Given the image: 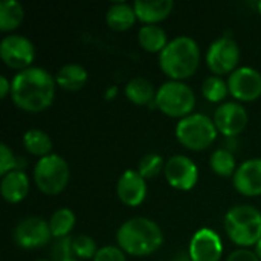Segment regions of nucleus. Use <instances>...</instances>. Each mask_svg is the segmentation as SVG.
I'll return each instance as SVG.
<instances>
[{"instance_id":"cd10ccee","label":"nucleus","mask_w":261,"mask_h":261,"mask_svg":"<svg viewBox=\"0 0 261 261\" xmlns=\"http://www.w3.org/2000/svg\"><path fill=\"white\" fill-rule=\"evenodd\" d=\"M165 170V162L162 159L161 154H156V153H150V154H145L141 162H139V167H138V171L139 174L147 180V179H153L156 177L161 171Z\"/></svg>"},{"instance_id":"473e14b6","label":"nucleus","mask_w":261,"mask_h":261,"mask_svg":"<svg viewBox=\"0 0 261 261\" xmlns=\"http://www.w3.org/2000/svg\"><path fill=\"white\" fill-rule=\"evenodd\" d=\"M8 93H11V83L5 75H2L0 76V98L5 99L8 96Z\"/></svg>"},{"instance_id":"7ed1b4c3","label":"nucleus","mask_w":261,"mask_h":261,"mask_svg":"<svg viewBox=\"0 0 261 261\" xmlns=\"http://www.w3.org/2000/svg\"><path fill=\"white\" fill-rule=\"evenodd\" d=\"M200 63V49L194 38L179 35L173 38L159 54L162 72L173 81H182L196 73Z\"/></svg>"},{"instance_id":"20e7f679","label":"nucleus","mask_w":261,"mask_h":261,"mask_svg":"<svg viewBox=\"0 0 261 261\" xmlns=\"http://www.w3.org/2000/svg\"><path fill=\"white\" fill-rule=\"evenodd\" d=\"M225 231L242 249L255 246L261 239V213L251 205L232 206L225 216Z\"/></svg>"},{"instance_id":"423d86ee","label":"nucleus","mask_w":261,"mask_h":261,"mask_svg":"<svg viewBox=\"0 0 261 261\" xmlns=\"http://www.w3.org/2000/svg\"><path fill=\"white\" fill-rule=\"evenodd\" d=\"M154 104L167 116L182 119L193 113L196 106V95L188 84L171 80L159 87Z\"/></svg>"},{"instance_id":"393cba45","label":"nucleus","mask_w":261,"mask_h":261,"mask_svg":"<svg viewBox=\"0 0 261 261\" xmlns=\"http://www.w3.org/2000/svg\"><path fill=\"white\" fill-rule=\"evenodd\" d=\"M75 213L69 208H60L57 210L50 220H49V228H50V232H52V237L55 239H66L70 231L73 229L75 226Z\"/></svg>"},{"instance_id":"aec40b11","label":"nucleus","mask_w":261,"mask_h":261,"mask_svg":"<svg viewBox=\"0 0 261 261\" xmlns=\"http://www.w3.org/2000/svg\"><path fill=\"white\" fill-rule=\"evenodd\" d=\"M87 81V70L81 64L69 63L58 69L55 83L64 90H80Z\"/></svg>"},{"instance_id":"4c0bfd02","label":"nucleus","mask_w":261,"mask_h":261,"mask_svg":"<svg viewBox=\"0 0 261 261\" xmlns=\"http://www.w3.org/2000/svg\"><path fill=\"white\" fill-rule=\"evenodd\" d=\"M257 9H258V12L261 14V0L260 2H257Z\"/></svg>"},{"instance_id":"bb28decb","label":"nucleus","mask_w":261,"mask_h":261,"mask_svg":"<svg viewBox=\"0 0 261 261\" xmlns=\"http://www.w3.org/2000/svg\"><path fill=\"white\" fill-rule=\"evenodd\" d=\"M202 93L203 96L211 101V102H220L226 98V95L229 93V89H228V83L223 81L220 76L217 75H213V76H208L203 84H202Z\"/></svg>"},{"instance_id":"a211bd4d","label":"nucleus","mask_w":261,"mask_h":261,"mask_svg":"<svg viewBox=\"0 0 261 261\" xmlns=\"http://www.w3.org/2000/svg\"><path fill=\"white\" fill-rule=\"evenodd\" d=\"M136 17L145 23V24H154L162 20H165L173 8L174 2L173 0H154V2H147V0H136L133 3Z\"/></svg>"},{"instance_id":"9b49d317","label":"nucleus","mask_w":261,"mask_h":261,"mask_svg":"<svg viewBox=\"0 0 261 261\" xmlns=\"http://www.w3.org/2000/svg\"><path fill=\"white\" fill-rule=\"evenodd\" d=\"M167 182L180 191H188L196 187L199 179V168L193 159L184 154H174L165 162L164 170Z\"/></svg>"},{"instance_id":"4be33fe9","label":"nucleus","mask_w":261,"mask_h":261,"mask_svg":"<svg viewBox=\"0 0 261 261\" xmlns=\"http://www.w3.org/2000/svg\"><path fill=\"white\" fill-rule=\"evenodd\" d=\"M156 90L154 86L142 76L133 78L125 86V96L130 102L136 106H145L156 99Z\"/></svg>"},{"instance_id":"f704fd0d","label":"nucleus","mask_w":261,"mask_h":261,"mask_svg":"<svg viewBox=\"0 0 261 261\" xmlns=\"http://www.w3.org/2000/svg\"><path fill=\"white\" fill-rule=\"evenodd\" d=\"M255 254H257V257H258V260L261 261V239L260 242L255 245Z\"/></svg>"},{"instance_id":"ddd939ff","label":"nucleus","mask_w":261,"mask_h":261,"mask_svg":"<svg viewBox=\"0 0 261 261\" xmlns=\"http://www.w3.org/2000/svg\"><path fill=\"white\" fill-rule=\"evenodd\" d=\"M214 124L217 132L228 138H234L246 128L248 113L239 102H223L214 113Z\"/></svg>"},{"instance_id":"f8f14e48","label":"nucleus","mask_w":261,"mask_h":261,"mask_svg":"<svg viewBox=\"0 0 261 261\" xmlns=\"http://www.w3.org/2000/svg\"><path fill=\"white\" fill-rule=\"evenodd\" d=\"M228 89L239 101H255L261 96V73L249 66L239 67L229 75Z\"/></svg>"},{"instance_id":"0eeeda50","label":"nucleus","mask_w":261,"mask_h":261,"mask_svg":"<svg viewBox=\"0 0 261 261\" xmlns=\"http://www.w3.org/2000/svg\"><path fill=\"white\" fill-rule=\"evenodd\" d=\"M70 171L64 158L58 154H47L40 158L34 167V180L38 190L47 196L60 194L69 184Z\"/></svg>"},{"instance_id":"2eb2a0df","label":"nucleus","mask_w":261,"mask_h":261,"mask_svg":"<svg viewBox=\"0 0 261 261\" xmlns=\"http://www.w3.org/2000/svg\"><path fill=\"white\" fill-rule=\"evenodd\" d=\"M232 182L234 188L246 197L261 196V158L245 161L236 170Z\"/></svg>"},{"instance_id":"412c9836","label":"nucleus","mask_w":261,"mask_h":261,"mask_svg":"<svg viewBox=\"0 0 261 261\" xmlns=\"http://www.w3.org/2000/svg\"><path fill=\"white\" fill-rule=\"evenodd\" d=\"M139 44L147 52H162L170 43L165 31L158 24H144L138 32Z\"/></svg>"},{"instance_id":"6e6552de","label":"nucleus","mask_w":261,"mask_h":261,"mask_svg":"<svg viewBox=\"0 0 261 261\" xmlns=\"http://www.w3.org/2000/svg\"><path fill=\"white\" fill-rule=\"evenodd\" d=\"M239 61H240V49L236 40L231 37H220L214 40L208 47L206 66L217 76L232 73L237 69Z\"/></svg>"},{"instance_id":"c9c22d12","label":"nucleus","mask_w":261,"mask_h":261,"mask_svg":"<svg viewBox=\"0 0 261 261\" xmlns=\"http://www.w3.org/2000/svg\"><path fill=\"white\" fill-rule=\"evenodd\" d=\"M174 261H191V258H187L185 255H179V258H176Z\"/></svg>"},{"instance_id":"a878e982","label":"nucleus","mask_w":261,"mask_h":261,"mask_svg":"<svg viewBox=\"0 0 261 261\" xmlns=\"http://www.w3.org/2000/svg\"><path fill=\"white\" fill-rule=\"evenodd\" d=\"M210 165H211V170L217 176H222V177L234 176L237 170L234 154L226 148H217L210 158Z\"/></svg>"},{"instance_id":"c85d7f7f","label":"nucleus","mask_w":261,"mask_h":261,"mask_svg":"<svg viewBox=\"0 0 261 261\" xmlns=\"http://www.w3.org/2000/svg\"><path fill=\"white\" fill-rule=\"evenodd\" d=\"M72 252L78 260H87L95 258L98 248L92 237L89 236H78L72 240Z\"/></svg>"},{"instance_id":"b1692460","label":"nucleus","mask_w":261,"mask_h":261,"mask_svg":"<svg viewBox=\"0 0 261 261\" xmlns=\"http://www.w3.org/2000/svg\"><path fill=\"white\" fill-rule=\"evenodd\" d=\"M23 145L31 154L40 158L50 154L52 150V141L49 135L38 128H31L23 135Z\"/></svg>"},{"instance_id":"f257e3e1","label":"nucleus","mask_w":261,"mask_h":261,"mask_svg":"<svg viewBox=\"0 0 261 261\" xmlns=\"http://www.w3.org/2000/svg\"><path fill=\"white\" fill-rule=\"evenodd\" d=\"M55 78L43 67H28L11 81L14 104L29 113H38L50 107L55 96Z\"/></svg>"},{"instance_id":"72a5a7b5","label":"nucleus","mask_w":261,"mask_h":261,"mask_svg":"<svg viewBox=\"0 0 261 261\" xmlns=\"http://www.w3.org/2000/svg\"><path fill=\"white\" fill-rule=\"evenodd\" d=\"M118 95V87L116 86H110L107 90H106V99H115Z\"/></svg>"},{"instance_id":"4468645a","label":"nucleus","mask_w":261,"mask_h":261,"mask_svg":"<svg viewBox=\"0 0 261 261\" xmlns=\"http://www.w3.org/2000/svg\"><path fill=\"white\" fill-rule=\"evenodd\" d=\"M191 261H220L223 254V245L219 234L210 228L199 229L190 242Z\"/></svg>"},{"instance_id":"9d476101","label":"nucleus","mask_w":261,"mask_h":261,"mask_svg":"<svg viewBox=\"0 0 261 261\" xmlns=\"http://www.w3.org/2000/svg\"><path fill=\"white\" fill-rule=\"evenodd\" d=\"M0 57L8 67L21 72L31 67L35 58V47L32 41L23 35H6L0 41Z\"/></svg>"},{"instance_id":"6ab92c4d","label":"nucleus","mask_w":261,"mask_h":261,"mask_svg":"<svg viewBox=\"0 0 261 261\" xmlns=\"http://www.w3.org/2000/svg\"><path fill=\"white\" fill-rule=\"evenodd\" d=\"M136 12L135 8L128 3H113L107 12H106V21L109 24V28L115 29V31H127L130 29L135 21H136Z\"/></svg>"},{"instance_id":"c756f323","label":"nucleus","mask_w":261,"mask_h":261,"mask_svg":"<svg viewBox=\"0 0 261 261\" xmlns=\"http://www.w3.org/2000/svg\"><path fill=\"white\" fill-rule=\"evenodd\" d=\"M14 170H18L15 154L6 144H0V174H2V177Z\"/></svg>"},{"instance_id":"2f4dec72","label":"nucleus","mask_w":261,"mask_h":261,"mask_svg":"<svg viewBox=\"0 0 261 261\" xmlns=\"http://www.w3.org/2000/svg\"><path fill=\"white\" fill-rule=\"evenodd\" d=\"M226 261H260L257 254L249 249H237L229 254Z\"/></svg>"},{"instance_id":"39448f33","label":"nucleus","mask_w":261,"mask_h":261,"mask_svg":"<svg viewBox=\"0 0 261 261\" xmlns=\"http://www.w3.org/2000/svg\"><path fill=\"white\" fill-rule=\"evenodd\" d=\"M176 138L188 150L202 151L216 141L217 127L206 115L191 113L177 122Z\"/></svg>"},{"instance_id":"f3484780","label":"nucleus","mask_w":261,"mask_h":261,"mask_svg":"<svg viewBox=\"0 0 261 261\" xmlns=\"http://www.w3.org/2000/svg\"><path fill=\"white\" fill-rule=\"evenodd\" d=\"M0 193L8 203L21 202L29 193V179L26 173L18 168L5 174L0 182Z\"/></svg>"},{"instance_id":"1a4fd4ad","label":"nucleus","mask_w":261,"mask_h":261,"mask_svg":"<svg viewBox=\"0 0 261 261\" xmlns=\"http://www.w3.org/2000/svg\"><path fill=\"white\" fill-rule=\"evenodd\" d=\"M14 242L18 248L23 249H38L46 246L50 239L52 232L49 228V222L41 217L32 216L20 220L12 232Z\"/></svg>"},{"instance_id":"7c9ffc66","label":"nucleus","mask_w":261,"mask_h":261,"mask_svg":"<svg viewBox=\"0 0 261 261\" xmlns=\"http://www.w3.org/2000/svg\"><path fill=\"white\" fill-rule=\"evenodd\" d=\"M93 261H127V258L119 246H102L98 249Z\"/></svg>"},{"instance_id":"58836bf2","label":"nucleus","mask_w":261,"mask_h":261,"mask_svg":"<svg viewBox=\"0 0 261 261\" xmlns=\"http://www.w3.org/2000/svg\"><path fill=\"white\" fill-rule=\"evenodd\" d=\"M38 261H47V260H38Z\"/></svg>"},{"instance_id":"f03ea898","label":"nucleus","mask_w":261,"mask_h":261,"mask_svg":"<svg viewBox=\"0 0 261 261\" xmlns=\"http://www.w3.org/2000/svg\"><path fill=\"white\" fill-rule=\"evenodd\" d=\"M116 242L125 254L133 257H147L162 246L164 234L161 226L151 219L133 217L119 226Z\"/></svg>"},{"instance_id":"dca6fc26","label":"nucleus","mask_w":261,"mask_h":261,"mask_svg":"<svg viewBox=\"0 0 261 261\" xmlns=\"http://www.w3.org/2000/svg\"><path fill=\"white\" fill-rule=\"evenodd\" d=\"M118 199L127 206H139L147 197L145 179L136 170H125L116 185Z\"/></svg>"},{"instance_id":"5701e85b","label":"nucleus","mask_w":261,"mask_h":261,"mask_svg":"<svg viewBox=\"0 0 261 261\" xmlns=\"http://www.w3.org/2000/svg\"><path fill=\"white\" fill-rule=\"evenodd\" d=\"M24 18V9L17 0L0 2V31L9 32L21 24Z\"/></svg>"},{"instance_id":"e433bc0d","label":"nucleus","mask_w":261,"mask_h":261,"mask_svg":"<svg viewBox=\"0 0 261 261\" xmlns=\"http://www.w3.org/2000/svg\"><path fill=\"white\" fill-rule=\"evenodd\" d=\"M61 261H80L76 257H73V255H70V257H67V258H63Z\"/></svg>"}]
</instances>
